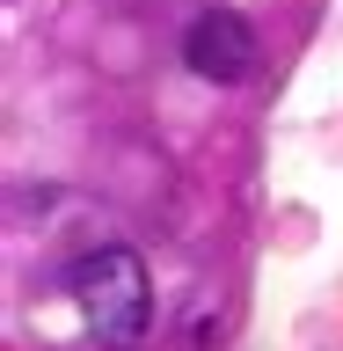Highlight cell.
Masks as SVG:
<instances>
[{"label": "cell", "mask_w": 343, "mask_h": 351, "mask_svg": "<svg viewBox=\"0 0 343 351\" xmlns=\"http://www.w3.org/2000/svg\"><path fill=\"white\" fill-rule=\"evenodd\" d=\"M73 307L81 322L103 337V344H139V329L153 315V285H147V263L131 249H95V256L73 263Z\"/></svg>", "instance_id": "cell-1"}, {"label": "cell", "mask_w": 343, "mask_h": 351, "mask_svg": "<svg viewBox=\"0 0 343 351\" xmlns=\"http://www.w3.org/2000/svg\"><path fill=\"white\" fill-rule=\"evenodd\" d=\"M183 59H190V73H205V81H249V73H256V29L241 15H227V8H212V15L190 22Z\"/></svg>", "instance_id": "cell-2"}]
</instances>
